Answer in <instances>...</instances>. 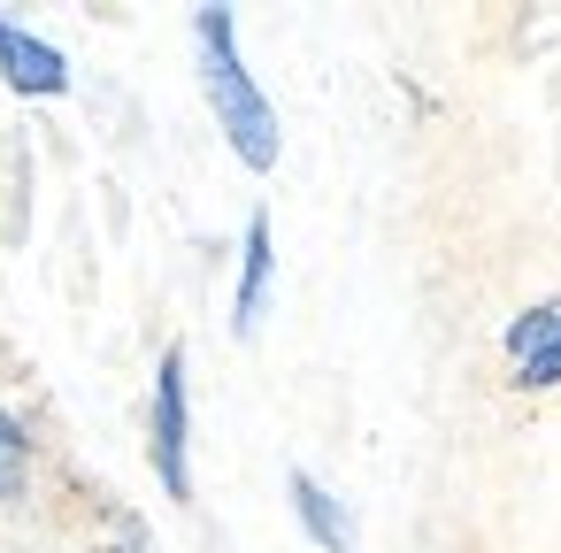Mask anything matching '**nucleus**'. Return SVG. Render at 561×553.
I'll use <instances>...</instances> for the list:
<instances>
[{
  "instance_id": "nucleus-2",
  "label": "nucleus",
  "mask_w": 561,
  "mask_h": 553,
  "mask_svg": "<svg viewBox=\"0 0 561 553\" xmlns=\"http://www.w3.org/2000/svg\"><path fill=\"white\" fill-rule=\"evenodd\" d=\"M147 453L170 499H193V407H185V346H162L154 361V415H147Z\"/></svg>"
},
{
  "instance_id": "nucleus-6",
  "label": "nucleus",
  "mask_w": 561,
  "mask_h": 553,
  "mask_svg": "<svg viewBox=\"0 0 561 553\" xmlns=\"http://www.w3.org/2000/svg\"><path fill=\"white\" fill-rule=\"evenodd\" d=\"M285 492H293L300 530H308L323 553H354V515H346V507H339V499H331V492H323L308 469H293V476H285Z\"/></svg>"
},
{
  "instance_id": "nucleus-4",
  "label": "nucleus",
  "mask_w": 561,
  "mask_h": 553,
  "mask_svg": "<svg viewBox=\"0 0 561 553\" xmlns=\"http://www.w3.org/2000/svg\"><path fill=\"white\" fill-rule=\"evenodd\" d=\"M500 346H507V369H515L523 392H553V384H561V300L523 308Z\"/></svg>"
},
{
  "instance_id": "nucleus-5",
  "label": "nucleus",
  "mask_w": 561,
  "mask_h": 553,
  "mask_svg": "<svg viewBox=\"0 0 561 553\" xmlns=\"http://www.w3.org/2000/svg\"><path fill=\"white\" fill-rule=\"evenodd\" d=\"M270 269H277V246H270V216L254 208L247 216V239H239V292H231V331L254 338L262 308H270Z\"/></svg>"
},
{
  "instance_id": "nucleus-3",
  "label": "nucleus",
  "mask_w": 561,
  "mask_h": 553,
  "mask_svg": "<svg viewBox=\"0 0 561 553\" xmlns=\"http://www.w3.org/2000/svg\"><path fill=\"white\" fill-rule=\"evenodd\" d=\"M0 78H9V93H24V101H62L70 93V55L55 39L0 16Z\"/></svg>"
},
{
  "instance_id": "nucleus-7",
  "label": "nucleus",
  "mask_w": 561,
  "mask_h": 553,
  "mask_svg": "<svg viewBox=\"0 0 561 553\" xmlns=\"http://www.w3.org/2000/svg\"><path fill=\"white\" fill-rule=\"evenodd\" d=\"M24 476H32V430H24L9 407H0V507L24 492Z\"/></svg>"
},
{
  "instance_id": "nucleus-1",
  "label": "nucleus",
  "mask_w": 561,
  "mask_h": 553,
  "mask_svg": "<svg viewBox=\"0 0 561 553\" xmlns=\"http://www.w3.org/2000/svg\"><path fill=\"white\" fill-rule=\"evenodd\" d=\"M193 47H201V93H208V108H216V131L231 139V154H239L254 177L277 170L285 131H277L270 93H262L254 70L239 62V16H231V9H193Z\"/></svg>"
}]
</instances>
